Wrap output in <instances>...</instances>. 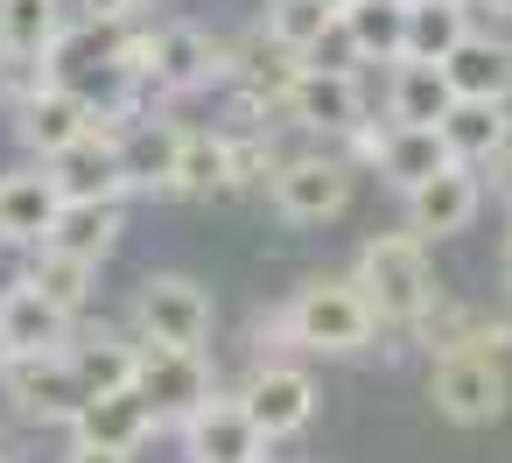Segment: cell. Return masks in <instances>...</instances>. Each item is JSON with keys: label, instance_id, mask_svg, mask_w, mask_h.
<instances>
[{"label": "cell", "instance_id": "20", "mask_svg": "<svg viewBox=\"0 0 512 463\" xmlns=\"http://www.w3.org/2000/svg\"><path fill=\"white\" fill-rule=\"evenodd\" d=\"M57 176L64 197H127V176H120V141H113V120H99L78 148H64L57 162H43Z\"/></svg>", "mask_w": 512, "mask_h": 463}, {"label": "cell", "instance_id": "42", "mask_svg": "<svg viewBox=\"0 0 512 463\" xmlns=\"http://www.w3.org/2000/svg\"><path fill=\"white\" fill-rule=\"evenodd\" d=\"M0 463H8V456H0Z\"/></svg>", "mask_w": 512, "mask_h": 463}, {"label": "cell", "instance_id": "6", "mask_svg": "<svg viewBox=\"0 0 512 463\" xmlns=\"http://www.w3.org/2000/svg\"><path fill=\"white\" fill-rule=\"evenodd\" d=\"M0 393H8L15 414H29V421H64V428H71V414L92 400L85 379H78V365H71V351L8 358V365H0Z\"/></svg>", "mask_w": 512, "mask_h": 463}, {"label": "cell", "instance_id": "34", "mask_svg": "<svg viewBox=\"0 0 512 463\" xmlns=\"http://www.w3.org/2000/svg\"><path fill=\"white\" fill-rule=\"evenodd\" d=\"M64 463H134V456H127V449H99V442H71Z\"/></svg>", "mask_w": 512, "mask_h": 463}, {"label": "cell", "instance_id": "4", "mask_svg": "<svg viewBox=\"0 0 512 463\" xmlns=\"http://www.w3.org/2000/svg\"><path fill=\"white\" fill-rule=\"evenodd\" d=\"M134 323H141V344L204 351L218 309H211V288L204 281H190V274H148L141 295H134Z\"/></svg>", "mask_w": 512, "mask_h": 463}, {"label": "cell", "instance_id": "17", "mask_svg": "<svg viewBox=\"0 0 512 463\" xmlns=\"http://www.w3.org/2000/svg\"><path fill=\"white\" fill-rule=\"evenodd\" d=\"M64 211V190L50 169H8L0 176V239L8 246H43Z\"/></svg>", "mask_w": 512, "mask_h": 463}, {"label": "cell", "instance_id": "14", "mask_svg": "<svg viewBox=\"0 0 512 463\" xmlns=\"http://www.w3.org/2000/svg\"><path fill=\"white\" fill-rule=\"evenodd\" d=\"M0 344L8 358H43V351H71V309H57L43 288L15 281L0 295Z\"/></svg>", "mask_w": 512, "mask_h": 463}, {"label": "cell", "instance_id": "5", "mask_svg": "<svg viewBox=\"0 0 512 463\" xmlns=\"http://www.w3.org/2000/svg\"><path fill=\"white\" fill-rule=\"evenodd\" d=\"M218 71H232V50L211 43L197 22H162V29H148V99L197 92V85H211Z\"/></svg>", "mask_w": 512, "mask_h": 463}, {"label": "cell", "instance_id": "25", "mask_svg": "<svg viewBox=\"0 0 512 463\" xmlns=\"http://www.w3.org/2000/svg\"><path fill=\"white\" fill-rule=\"evenodd\" d=\"M463 36H470L463 0H407V57L400 64H449Z\"/></svg>", "mask_w": 512, "mask_h": 463}, {"label": "cell", "instance_id": "13", "mask_svg": "<svg viewBox=\"0 0 512 463\" xmlns=\"http://www.w3.org/2000/svg\"><path fill=\"white\" fill-rule=\"evenodd\" d=\"M183 456L190 463H260L267 435L253 428V414L239 407V393H218L211 407H197L183 421Z\"/></svg>", "mask_w": 512, "mask_h": 463}, {"label": "cell", "instance_id": "39", "mask_svg": "<svg viewBox=\"0 0 512 463\" xmlns=\"http://www.w3.org/2000/svg\"><path fill=\"white\" fill-rule=\"evenodd\" d=\"M393 8H407V0H393Z\"/></svg>", "mask_w": 512, "mask_h": 463}, {"label": "cell", "instance_id": "10", "mask_svg": "<svg viewBox=\"0 0 512 463\" xmlns=\"http://www.w3.org/2000/svg\"><path fill=\"white\" fill-rule=\"evenodd\" d=\"M239 407L253 414V428H260L267 442H281V435H302V428L316 421V379H309L302 365L260 358V365H253V379L239 386Z\"/></svg>", "mask_w": 512, "mask_h": 463}, {"label": "cell", "instance_id": "18", "mask_svg": "<svg viewBox=\"0 0 512 463\" xmlns=\"http://www.w3.org/2000/svg\"><path fill=\"white\" fill-rule=\"evenodd\" d=\"M442 71H449V92H456V99H477V106H512V43H505V36L470 29Z\"/></svg>", "mask_w": 512, "mask_h": 463}, {"label": "cell", "instance_id": "33", "mask_svg": "<svg viewBox=\"0 0 512 463\" xmlns=\"http://www.w3.org/2000/svg\"><path fill=\"white\" fill-rule=\"evenodd\" d=\"M78 15H85L92 29H134L141 0H78Z\"/></svg>", "mask_w": 512, "mask_h": 463}, {"label": "cell", "instance_id": "40", "mask_svg": "<svg viewBox=\"0 0 512 463\" xmlns=\"http://www.w3.org/2000/svg\"><path fill=\"white\" fill-rule=\"evenodd\" d=\"M260 463H274V456H260Z\"/></svg>", "mask_w": 512, "mask_h": 463}, {"label": "cell", "instance_id": "2", "mask_svg": "<svg viewBox=\"0 0 512 463\" xmlns=\"http://www.w3.org/2000/svg\"><path fill=\"white\" fill-rule=\"evenodd\" d=\"M351 281L365 288L379 323H421L442 295H435V267H428V239L421 232H379L358 246Z\"/></svg>", "mask_w": 512, "mask_h": 463}, {"label": "cell", "instance_id": "19", "mask_svg": "<svg viewBox=\"0 0 512 463\" xmlns=\"http://www.w3.org/2000/svg\"><path fill=\"white\" fill-rule=\"evenodd\" d=\"M120 232H127L120 197H64V211H57V225H50V239H43V246L99 267V260L120 246Z\"/></svg>", "mask_w": 512, "mask_h": 463}, {"label": "cell", "instance_id": "15", "mask_svg": "<svg viewBox=\"0 0 512 463\" xmlns=\"http://www.w3.org/2000/svg\"><path fill=\"white\" fill-rule=\"evenodd\" d=\"M477 204H484L477 169L449 162L442 176H428L421 190H407V232H421V239H449V232H463V225L477 218Z\"/></svg>", "mask_w": 512, "mask_h": 463}, {"label": "cell", "instance_id": "22", "mask_svg": "<svg viewBox=\"0 0 512 463\" xmlns=\"http://www.w3.org/2000/svg\"><path fill=\"white\" fill-rule=\"evenodd\" d=\"M449 106H456V92H449L442 64H393V78H386V120L393 127H442Z\"/></svg>", "mask_w": 512, "mask_h": 463}, {"label": "cell", "instance_id": "31", "mask_svg": "<svg viewBox=\"0 0 512 463\" xmlns=\"http://www.w3.org/2000/svg\"><path fill=\"white\" fill-rule=\"evenodd\" d=\"M29 288H43L57 309H85L92 302V281H99V267L92 260H71V253H50V246H36V260H29V274H22Z\"/></svg>", "mask_w": 512, "mask_h": 463}, {"label": "cell", "instance_id": "38", "mask_svg": "<svg viewBox=\"0 0 512 463\" xmlns=\"http://www.w3.org/2000/svg\"><path fill=\"white\" fill-rule=\"evenodd\" d=\"M0 365H8V344H0Z\"/></svg>", "mask_w": 512, "mask_h": 463}, {"label": "cell", "instance_id": "7", "mask_svg": "<svg viewBox=\"0 0 512 463\" xmlns=\"http://www.w3.org/2000/svg\"><path fill=\"white\" fill-rule=\"evenodd\" d=\"M281 120L288 127H309V134H330V141H351L365 127V92H358V71H316L302 64L288 99H281Z\"/></svg>", "mask_w": 512, "mask_h": 463}, {"label": "cell", "instance_id": "1", "mask_svg": "<svg viewBox=\"0 0 512 463\" xmlns=\"http://www.w3.org/2000/svg\"><path fill=\"white\" fill-rule=\"evenodd\" d=\"M274 330H281L295 351L351 358V351H365V344L379 337V316H372V302H365V288H358L351 274H316V281H302V288L281 302Z\"/></svg>", "mask_w": 512, "mask_h": 463}, {"label": "cell", "instance_id": "21", "mask_svg": "<svg viewBox=\"0 0 512 463\" xmlns=\"http://www.w3.org/2000/svg\"><path fill=\"white\" fill-rule=\"evenodd\" d=\"M372 169L407 197V190H421L428 176H442L449 169V148H442V127H379V155H372Z\"/></svg>", "mask_w": 512, "mask_h": 463}, {"label": "cell", "instance_id": "16", "mask_svg": "<svg viewBox=\"0 0 512 463\" xmlns=\"http://www.w3.org/2000/svg\"><path fill=\"white\" fill-rule=\"evenodd\" d=\"M155 407L141 400V386H113V393H92L78 414H71V442H99V449H141L155 435Z\"/></svg>", "mask_w": 512, "mask_h": 463}, {"label": "cell", "instance_id": "8", "mask_svg": "<svg viewBox=\"0 0 512 463\" xmlns=\"http://www.w3.org/2000/svg\"><path fill=\"white\" fill-rule=\"evenodd\" d=\"M267 190H274V211L288 225H323L351 204V162L344 155H288L267 176Z\"/></svg>", "mask_w": 512, "mask_h": 463}, {"label": "cell", "instance_id": "37", "mask_svg": "<svg viewBox=\"0 0 512 463\" xmlns=\"http://www.w3.org/2000/svg\"><path fill=\"white\" fill-rule=\"evenodd\" d=\"M323 8H337V15H344V8H351V0H323Z\"/></svg>", "mask_w": 512, "mask_h": 463}, {"label": "cell", "instance_id": "9", "mask_svg": "<svg viewBox=\"0 0 512 463\" xmlns=\"http://www.w3.org/2000/svg\"><path fill=\"white\" fill-rule=\"evenodd\" d=\"M134 386H141V400L155 407V421H176V428H183L197 407L218 400L204 351H169V344H141V372H134Z\"/></svg>", "mask_w": 512, "mask_h": 463}, {"label": "cell", "instance_id": "36", "mask_svg": "<svg viewBox=\"0 0 512 463\" xmlns=\"http://www.w3.org/2000/svg\"><path fill=\"white\" fill-rule=\"evenodd\" d=\"M470 8H491L498 22H512V0H470Z\"/></svg>", "mask_w": 512, "mask_h": 463}, {"label": "cell", "instance_id": "3", "mask_svg": "<svg viewBox=\"0 0 512 463\" xmlns=\"http://www.w3.org/2000/svg\"><path fill=\"white\" fill-rule=\"evenodd\" d=\"M428 400L442 421H463V428H484L512 407V379L498 365V351H449L428 365Z\"/></svg>", "mask_w": 512, "mask_h": 463}, {"label": "cell", "instance_id": "41", "mask_svg": "<svg viewBox=\"0 0 512 463\" xmlns=\"http://www.w3.org/2000/svg\"><path fill=\"white\" fill-rule=\"evenodd\" d=\"M463 8H470V0H463Z\"/></svg>", "mask_w": 512, "mask_h": 463}, {"label": "cell", "instance_id": "24", "mask_svg": "<svg viewBox=\"0 0 512 463\" xmlns=\"http://www.w3.org/2000/svg\"><path fill=\"white\" fill-rule=\"evenodd\" d=\"M414 330L428 337V351H435V358H449V351H505V344H512V323H505V316L456 309V302H435Z\"/></svg>", "mask_w": 512, "mask_h": 463}, {"label": "cell", "instance_id": "23", "mask_svg": "<svg viewBox=\"0 0 512 463\" xmlns=\"http://www.w3.org/2000/svg\"><path fill=\"white\" fill-rule=\"evenodd\" d=\"M442 148H449V162L484 169V162H498V155L512 148V113H505V106L456 99V106H449V120H442Z\"/></svg>", "mask_w": 512, "mask_h": 463}, {"label": "cell", "instance_id": "12", "mask_svg": "<svg viewBox=\"0 0 512 463\" xmlns=\"http://www.w3.org/2000/svg\"><path fill=\"white\" fill-rule=\"evenodd\" d=\"M92 127H99V113H92L71 85H57V78H50L36 99H22V106H15V141H22L36 162H57V155H64V148H78Z\"/></svg>", "mask_w": 512, "mask_h": 463}, {"label": "cell", "instance_id": "29", "mask_svg": "<svg viewBox=\"0 0 512 463\" xmlns=\"http://www.w3.org/2000/svg\"><path fill=\"white\" fill-rule=\"evenodd\" d=\"M71 365H78L85 393H113V386H134L141 344H127V337H113V330H92V337H71Z\"/></svg>", "mask_w": 512, "mask_h": 463}, {"label": "cell", "instance_id": "32", "mask_svg": "<svg viewBox=\"0 0 512 463\" xmlns=\"http://www.w3.org/2000/svg\"><path fill=\"white\" fill-rule=\"evenodd\" d=\"M50 85V57H15V50H0V106H22V99H36Z\"/></svg>", "mask_w": 512, "mask_h": 463}, {"label": "cell", "instance_id": "28", "mask_svg": "<svg viewBox=\"0 0 512 463\" xmlns=\"http://www.w3.org/2000/svg\"><path fill=\"white\" fill-rule=\"evenodd\" d=\"M232 183V134L218 127H190L183 134V162H176V197H225Z\"/></svg>", "mask_w": 512, "mask_h": 463}, {"label": "cell", "instance_id": "11", "mask_svg": "<svg viewBox=\"0 0 512 463\" xmlns=\"http://www.w3.org/2000/svg\"><path fill=\"white\" fill-rule=\"evenodd\" d=\"M183 134H190V127H176V120H155V113H127V120H113V141H120V176H127V190L176 197Z\"/></svg>", "mask_w": 512, "mask_h": 463}, {"label": "cell", "instance_id": "35", "mask_svg": "<svg viewBox=\"0 0 512 463\" xmlns=\"http://www.w3.org/2000/svg\"><path fill=\"white\" fill-rule=\"evenodd\" d=\"M498 274H505V288H512V225H505V246H498Z\"/></svg>", "mask_w": 512, "mask_h": 463}, {"label": "cell", "instance_id": "26", "mask_svg": "<svg viewBox=\"0 0 512 463\" xmlns=\"http://www.w3.org/2000/svg\"><path fill=\"white\" fill-rule=\"evenodd\" d=\"M337 22H344L358 64H400L407 57V8H393V0H351Z\"/></svg>", "mask_w": 512, "mask_h": 463}, {"label": "cell", "instance_id": "27", "mask_svg": "<svg viewBox=\"0 0 512 463\" xmlns=\"http://www.w3.org/2000/svg\"><path fill=\"white\" fill-rule=\"evenodd\" d=\"M64 36H71L64 0H0V50H15V57H57Z\"/></svg>", "mask_w": 512, "mask_h": 463}, {"label": "cell", "instance_id": "30", "mask_svg": "<svg viewBox=\"0 0 512 463\" xmlns=\"http://www.w3.org/2000/svg\"><path fill=\"white\" fill-rule=\"evenodd\" d=\"M330 29H337V8H323V0H267V43L288 57H309Z\"/></svg>", "mask_w": 512, "mask_h": 463}]
</instances>
